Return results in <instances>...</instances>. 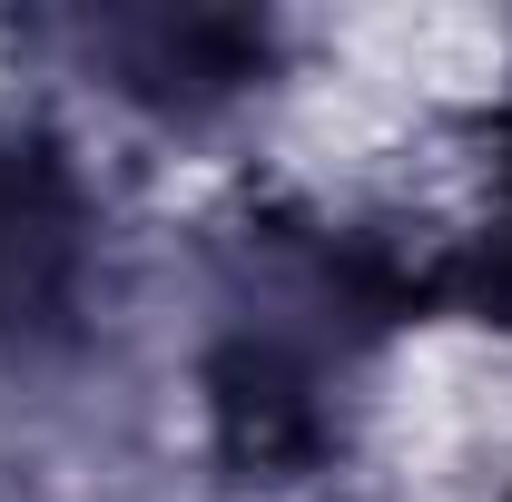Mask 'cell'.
<instances>
[{
	"label": "cell",
	"instance_id": "obj_1",
	"mask_svg": "<svg viewBox=\"0 0 512 502\" xmlns=\"http://www.w3.org/2000/svg\"><path fill=\"white\" fill-rule=\"evenodd\" d=\"M434 306V256L335 227L306 207H256L207 266V424L237 483H306L345 453L355 384L404 315Z\"/></svg>",
	"mask_w": 512,
	"mask_h": 502
},
{
	"label": "cell",
	"instance_id": "obj_2",
	"mask_svg": "<svg viewBox=\"0 0 512 502\" xmlns=\"http://www.w3.org/2000/svg\"><path fill=\"white\" fill-rule=\"evenodd\" d=\"M60 50L109 99L168 128H197L276 79L286 30L266 10H79V20H60Z\"/></svg>",
	"mask_w": 512,
	"mask_h": 502
},
{
	"label": "cell",
	"instance_id": "obj_3",
	"mask_svg": "<svg viewBox=\"0 0 512 502\" xmlns=\"http://www.w3.org/2000/svg\"><path fill=\"white\" fill-rule=\"evenodd\" d=\"M99 197L50 128L0 119V345H50L89 306Z\"/></svg>",
	"mask_w": 512,
	"mask_h": 502
},
{
	"label": "cell",
	"instance_id": "obj_4",
	"mask_svg": "<svg viewBox=\"0 0 512 502\" xmlns=\"http://www.w3.org/2000/svg\"><path fill=\"white\" fill-rule=\"evenodd\" d=\"M434 306L483 315V325L512 335V89H503V109H493V217H483L473 247L434 256Z\"/></svg>",
	"mask_w": 512,
	"mask_h": 502
}]
</instances>
